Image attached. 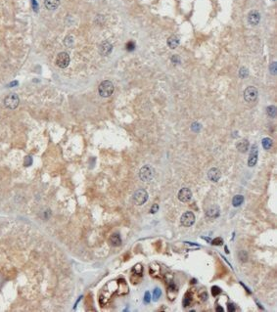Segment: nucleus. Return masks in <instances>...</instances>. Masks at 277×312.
I'll use <instances>...</instances> for the list:
<instances>
[{"mask_svg": "<svg viewBox=\"0 0 277 312\" xmlns=\"http://www.w3.org/2000/svg\"><path fill=\"white\" fill-rule=\"evenodd\" d=\"M216 311H223V308H222V307H217V308H216Z\"/></svg>", "mask_w": 277, "mask_h": 312, "instance_id": "c9c22d12", "label": "nucleus"}, {"mask_svg": "<svg viewBox=\"0 0 277 312\" xmlns=\"http://www.w3.org/2000/svg\"><path fill=\"white\" fill-rule=\"evenodd\" d=\"M133 202L137 206H141L147 202L148 200V193L145 191L144 189H139L134 192L133 194Z\"/></svg>", "mask_w": 277, "mask_h": 312, "instance_id": "7ed1b4c3", "label": "nucleus"}, {"mask_svg": "<svg viewBox=\"0 0 277 312\" xmlns=\"http://www.w3.org/2000/svg\"><path fill=\"white\" fill-rule=\"evenodd\" d=\"M113 50V45L109 41H103L99 46V53L102 56L110 55Z\"/></svg>", "mask_w": 277, "mask_h": 312, "instance_id": "9d476101", "label": "nucleus"}, {"mask_svg": "<svg viewBox=\"0 0 277 312\" xmlns=\"http://www.w3.org/2000/svg\"><path fill=\"white\" fill-rule=\"evenodd\" d=\"M213 245H215V246H220L222 244V239L221 238H216L215 239V240H213Z\"/></svg>", "mask_w": 277, "mask_h": 312, "instance_id": "c756f323", "label": "nucleus"}, {"mask_svg": "<svg viewBox=\"0 0 277 312\" xmlns=\"http://www.w3.org/2000/svg\"><path fill=\"white\" fill-rule=\"evenodd\" d=\"M228 311H229V312H233V311H235V306L233 305L232 303L228 304Z\"/></svg>", "mask_w": 277, "mask_h": 312, "instance_id": "f704fd0d", "label": "nucleus"}, {"mask_svg": "<svg viewBox=\"0 0 277 312\" xmlns=\"http://www.w3.org/2000/svg\"><path fill=\"white\" fill-rule=\"evenodd\" d=\"M236 148L239 152H241V153H246L248 149H249V141L246 139L239 141L236 145Z\"/></svg>", "mask_w": 277, "mask_h": 312, "instance_id": "4468645a", "label": "nucleus"}, {"mask_svg": "<svg viewBox=\"0 0 277 312\" xmlns=\"http://www.w3.org/2000/svg\"><path fill=\"white\" fill-rule=\"evenodd\" d=\"M110 243L112 246H119L121 244V236L119 234H113L111 237H110Z\"/></svg>", "mask_w": 277, "mask_h": 312, "instance_id": "f3484780", "label": "nucleus"}, {"mask_svg": "<svg viewBox=\"0 0 277 312\" xmlns=\"http://www.w3.org/2000/svg\"><path fill=\"white\" fill-rule=\"evenodd\" d=\"M276 62H273L271 65H270V67H269V71H270V72H271V75H276V71H277V69H276Z\"/></svg>", "mask_w": 277, "mask_h": 312, "instance_id": "5701e85b", "label": "nucleus"}, {"mask_svg": "<svg viewBox=\"0 0 277 312\" xmlns=\"http://www.w3.org/2000/svg\"><path fill=\"white\" fill-rule=\"evenodd\" d=\"M262 147H264L265 150H269L271 147H272V145H273V142L270 138H268V137H266V138H264L262 139Z\"/></svg>", "mask_w": 277, "mask_h": 312, "instance_id": "6ab92c4d", "label": "nucleus"}, {"mask_svg": "<svg viewBox=\"0 0 277 312\" xmlns=\"http://www.w3.org/2000/svg\"><path fill=\"white\" fill-rule=\"evenodd\" d=\"M98 91L100 96L105 98L110 97L114 92V84L109 80H104L103 82L100 83L98 87Z\"/></svg>", "mask_w": 277, "mask_h": 312, "instance_id": "f257e3e1", "label": "nucleus"}, {"mask_svg": "<svg viewBox=\"0 0 277 312\" xmlns=\"http://www.w3.org/2000/svg\"><path fill=\"white\" fill-rule=\"evenodd\" d=\"M239 76H240V77L245 78V77H247L248 76H249V71H248L246 68H242L241 70L239 71Z\"/></svg>", "mask_w": 277, "mask_h": 312, "instance_id": "4be33fe9", "label": "nucleus"}, {"mask_svg": "<svg viewBox=\"0 0 277 312\" xmlns=\"http://www.w3.org/2000/svg\"><path fill=\"white\" fill-rule=\"evenodd\" d=\"M273 1H275V0H273Z\"/></svg>", "mask_w": 277, "mask_h": 312, "instance_id": "e433bc0d", "label": "nucleus"}, {"mask_svg": "<svg viewBox=\"0 0 277 312\" xmlns=\"http://www.w3.org/2000/svg\"><path fill=\"white\" fill-rule=\"evenodd\" d=\"M32 9H33V11L37 13V12H38V4H37V2H36L35 0H32Z\"/></svg>", "mask_w": 277, "mask_h": 312, "instance_id": "c85d7f7f", "label": "nucleus"}, {"mask_svg": "<svg viewBox=\"0 0 277 312\" xmlns=\"http://www.w3.org/2000/svg\"><path fill=\"white\" fill-rule=\"evenodd\" d=\"M239 257H240V259H241V261H247L248 256L244 251H242L239 252Z\"/></svg>", "mask_w": 277, "mask_h": 312, "instance_id": "393cba45", "label": "nucleus"}, {"mask_svg": "<svg viewBox=\"0 0 277 312\" xmlns=\"http://www.w3.org/2000/svg\"><path fill=\"white\" fill-rule=\"evenodd\" d=\"M158 210H159V206H158L157 204H155L154 206H153V207H151L150 212H151V213H156V212H158Z\"/></svg>", "mask_w": 277, "mask_h": 312, "instance_id": "473e14b6", "label": "nucleus"}, {"mask_svg": "<svg viewBox=\"0 0 277 312\" xmlns=\"http://www.w3.org/2000/svg\"><path fill=\"white\" fill-rule=\"evenodd\" d=\"M218 215H220V208L216 206H214L208 209L207 216L210 217V218H216V217H218Z\"/></svg>", "mask_w": 277, "mask_h": 312, "instance_id": "dca6fc26", "label": "nucleus"}, {"mask_svg": "<svg viewBox=\"0 0 277 312\" xmlns=\"http://www.w3.org/2000/svg\"><path fill=\"white\" fill-rule=\"evenodd\" d=\"M126 49L128 50V51H132L133 49H135V44H134V42L132 41H129L127 44H126Z\"/></svg>", "mask_w": 277, "mask_h": 312, "instance_id": "a878e982", "label": "nucleus"}, {"mask_svg": "<svg viewBox=\"0 0 277 312\" xmlns=\"http://www.w3.org/2000/svg\"><path fill=\"white\" fill-rule=\"evenodd\" d=\"M248 21H249L250 25H252V26H257V25L260 23V15L259 11H257V10H252V11L249 13V15H248Z\"/></svg>", "mask_w": 277, "mask_h": 312, "instance_id": "9b49d317", "label": "nucleus"}, {"mask_svg": "<svg viewBox=\"0 0 277 312\" xmlns=\"http://www.w3.org/2000/svg\"><path fill=\"white\" fill-rule=\"evenodd\" d=\"M180 222L184 227H190L195 222V215L192 212H186L182 214Z\"/></svg>", "mask_w": 277, "mask_h": 312, "instance_id": "0eeeda50", "label": "nucleus"}, {"mask_svg": "<svg viewBox=\"0 0 277 312\" xmlns=\"http://www.w3.org/2000/svg\"><path fill=\"white\" fill-rule=\"evenodd\" d=\"M167 45H169L171 49H176L179 45V37L177 35H171L167 39Z\"/></svg>", "mask_w": 277, "mask_h": 312, "instance_id": "2eb2a0df", "label": "nucleus"}, {"mask_svg": "<svg viewBox=\"0 0 277 312\" xmlns=\"http://www.w3.org/2000/svg\"><path fill=\"white\" fill-rule=\"evenodd\" d=\"M20 103V99L18 97L17 94H9L8 96H6V98L4 99V105L6 108L10 109V110H14L18 107Z\"/></svg>", "mask_w": 277, "mask_h": 312, "instance_id": "20e7f679", "label": "nucleus"}, {"mask_svg": "<svg viewBox=\"0 0 277 312\" xmlns=\"http://www.w3.org/2000/svg\"><path fill=\"white\" fill-rule=\"evenodd\" d=\"M171 62H172V63H174V64H178V63H180V59H179V57H178L177 55H174V56H172V57H171Z\"/></svg>", "mask_w": 277, "mask_h": 312, "instance_id": "2f4dec72", "label": "nucleus"}, {"mask_svg": "<svg viewBox=\"0 0 277 312\" xmlns=\"http://www.w3.org/2000/svg\"><path fill=\"white\" fill-rule=\"evenodd\" d=\"M212 292H213V295H220V288H218V287H216V286H215V287H213V289H212Z\"/></svg>", "mask_w": 277, "mask_h": 312, "instance_id": "cd10ccee", "label": "nucleus"}, {"mask_svg": "<svg viewBox=\"0 0 277 312\" xmlns=\"http://www.w3.org/2000/svg\"><path fill=\"white\" fill-rule=\"evenodd\" d=\"M189 304H190V299H189V297H185V299L183 300V305L186 307V306H188L189 305Z\"/></svg>", "mask_w": 277, "mask_h": 312, "instance_id": "72a5a7b5", "label": "nucleus"}, {"mask_svg": "<svg viewBox=\"0 0 277 312\" xmlns=\"http://www.w3.org/2000/svg\"><path fill=\"white\" fill-rule=\"evenodd\" d=\"M60 5V0H44V6L50 11L56 10Z\"/></svg>", "mask_w": 277, "mask_h": 312, "instance_id": "ddd939ff", "label": "nucleus"}, {"mask_svg": "<svg viewBox=\"0 0 277 312\" xmlns=\"http://www.w3.org/2000/svg\"><path fill=\"white\" fill-rule=\"evenodd\" d=\"M257 98H258V90L256 87H254V86L247 87L244 91L245 101H247V102H249V103H252V102H255V101L257 100Z\"/></svg>", "mask_w": 277, "mask_h": 312, "instance_id": "39448f33", "label": "nucleus"}, {"mask_svg": "<svg viewBox=\"0 0 277 312\" xmlns=\"http://www.w3.org/2000/svg\"><path fill=\"white\" fill-rule=\"evenodd\" d=\"M64 43H65L66 46L71 47L72 44H74V38H72V36H71V35L67 36V37H66L65 40H64Z\"/></svg>", "mask_w": 277, "mask_h": 312, "instance_id": "412c9836", "label": "nucleus"}, {"mask_svg": "<svg viewBox=\"0 0 277 312\" xmlns=\"http://www.w3.org/2000/svg\"><path fill=\"white\" fill-rule=\"evenodd\" d=\"M70 61H71V59H70L69 54L66 53V52H61V53H59L57 55L56 65L61 69H65L70 65Z\"/></svg>", "mask_w": 277, "mask_h": 312, "instance_id": "423d86ee", "label": "nucleus"}, {"mask_svg": "<svg viewBox=\"0 0 277 312\" xmlns=\"http://www.w3.org/2000/svg\"><path fill=\"white\" fill-rule=\"evenodd\" d=\"M154 168L150 165H144L139 171V177L144 182H149L154 178Z\"/></svg>", "mask_w": 277, "mask_h": 312, "instance_id": "f03ea898", "label": "nucleus"}, {"mask_svg": "<svg viewBox=\"0 0 277 312\" xmlns=\"http://www.w3.org/2000/svg\"><path fill=\"white\" fill-rule=\"evenodd\" d=\"M266 114L270 118H275L276 117V107L275 106H269L266 108Z\"/></svg>", "mask_w": 277, "mask_h": 312, "instance_id": "aec40b11", "label": "nucleus"}, {"mask_svg": "<svg viewBox=\"0 0 277 312\" xmlns=\"http://www.w3.org/2000/svg\"><path fill=\"white\" fill-rule=\"evenodd\" d=\"M161 295H162L161 290H160V289H158V288H156V289L154 290V300H157L159 299V297L161 296Z\"/></svg>", "mask_w": 277, "mask_h": 312, "instance_id": "b1692460", "label": "nucleus"}, {"mask_svg": "<svg viewBox=\"0 0 277 312\" xmlns=\"http://www.w3.org/2000/svg\"><path fill=\"white\" fill-rule=\"evenodd\" d=\"M151 300V297H150V294L148 292L145 293V295H144V302L145 303H149Z\"/></svg>", "mask_w": 277, "mask_h": 312, "instance_id": "7c9ffc66", "label": "nucleus"}, {"mask_svg": "<svg viewBox=\"0 0 277 312\" xmlns=\"http://www.w3.org/2000/svg\"><path fill=\"white\" fill-rule=\"evenodd\" d=\"M243 202H244V197L242 195H237L235 196L234 198H233L232 200V204L234 207H240L242 204H243Z\"/></svg>", "mask_w": 277, "mask_h": 312, "instance_id": "a211bd4d", "label": "nucleus"}, {"mask_svg": "<svg viewBox=\"0 0 277 312\" xmlns=\"http://www.w3.org/2000/svg\"><path fill=\"white\" fill-rule=\"evenodd\" d=\"M258 156H259L258 146H257V145H253L252 148H251L249 159H248V165H249L250 168H253V166L256 165V163L258 162Z\"/></svg>", "mask_w": 277, "mask_h": 312, "instance_id": "6e6552de", "label": "nucleus"}, {"mask_svg": "<svg viewBox=\"0 0 277 312\" xmlns=\"http://www.w3.org/2000/svg\"><path fill=\"white\" fill-rule=\"evenodd\" d=\"M192 199V192L189 188H182L178 192V200L182 202H187Z\"/></svg>", "mask_w": 277, "mask_h": 312, "instance_id": "1a4fd4ad", "label": "nucleus"}, {"mask_svg": "<svg viewBox=\"0 0 277 312\" xmlns=\"http://www.w3.org/2000/svg\"><path fill=\"white\" fill-rule=\"evenodd\" d=\"M192 130H193V131H195V132H198L199 131V130L201 129V125L199 124V123H197V122H195V123H193V124H192Z\"/></svg>", "mask_w": 277, "mask_h": 312, "instance_id": "bb28decb", "label": "nucleus"}, {"mask_svg": "<svg viewBox=\"0 0 277 312\" xmlns=\"http://www.w3.org/2000/svg\"><path fill=\"white\" fill-rule=\"evenodd\" d=\"M208 177L209 179L212 181V182H217L218 180L220 179L221 177V172L220 170L216 168H210L208 172Z\"/></svg>", "mask_w": 277, "mask_h": 312, "instance_id": "f8f14e48", "label": "nucleus"}]
</instances>
